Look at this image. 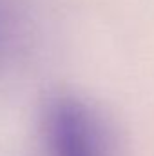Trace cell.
Returning a JSON list of instances; mask_svg holds the SVG:
<instances>
[{"instance_id":"obj_2","label":"cell","mask_w":154,"mask_h":156,"mask_svg":"<svg viewBox=\"0 0 154 156\" xmlns=\"http://www.w3.org/2000/svg\"><path fill=\"white\" fill-rule=\"evenodd\" d=\"M42 37L38 0H0V94L31 73Z\"/></svg>"},{"instance_id":"obj_1","label":"cell","mask_w":154,"mask_h":156,"mask_svg":"<svg viewBox=\"0 0 154 156\" xmlns=\"http://www.w3.org/2000/svg\"><path fill=\"white\" fill-rule=\"evenodd\" d=\"M38 138L44 156H116L107 118L94 102L69 89L42 102Z\"/></svg>"}]
</instances>
